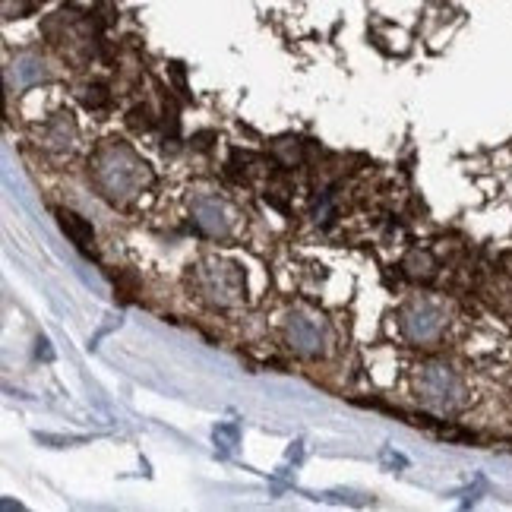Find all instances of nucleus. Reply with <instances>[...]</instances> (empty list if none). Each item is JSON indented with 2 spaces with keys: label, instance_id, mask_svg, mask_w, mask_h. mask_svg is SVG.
<instances>
[{
  "label": "nucleus",
  "instance_id": "nucleus-1",
  "mask_svg": "<svg viewBox=\"0 0 512 512\" xmlns=\"http://www.w3.org/2000/svg\"><path fill=\"white\" fill-rule=\"evenodd\" d=\"M61 215V225H64V231L70 234V238L76 241V247H83V250H89L92 247V241H95V234H92V228L80 219V215H73V212H67V209H61L57 212Z\"/></svg>",
  "mask_w": 512,
  "mask_h": 512
},
{
  "label": "nucleus",
  "instance_id": "nucleus-2",
  "mask_svg": "<svg viewBox=\"0 0 512 512\" xmlns=\"http://www.w3.org/2000/svg\"><path fill=\"white\" fill-rule=\"evenodd\" d=\"M427 389L433 392L430 399L446 402V396H452V392H456L459 386H456V377H452V373H446L443 367H433L430 377H427Z\"/></svg>",
  "mask_w": 512,
  "mask_h": 512
}]
</instances>
